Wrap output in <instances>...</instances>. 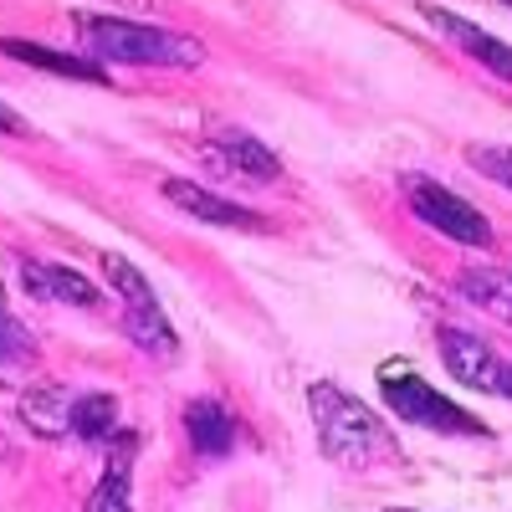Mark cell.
<instances>
[{"instance_id":"5","label":"cell","mask_w":512,"mask_h":512,"mask_svg":"<svg viewBox=\"0 0 512 512\" xmlns=\"http://www.w3.org/2000/svg\"><path fill=\"white\" fill-rule=\"evenodd\" d=\"M436 349H441V364H446V374L456 384H466V390H477V395H497V400L512 395L507 359L487 344V338L466 333V328H441L436 333Z\"/></svg>"},{"instance_id":"2","label":"cell","mask_w":512,"mask_h":512,"mask_svg":"<svg viewBox=\"0 0 512 512\" xmlns=\"http://www.w3.org/2000/svg\"><path fill=\"white\" fill-rule=\"evenodd\" d=\"M308 410H313L323 456H333L338 466H374L384 451H395L374 410L359 405L349 390H338V384H323V379L308 384Z\"/></svg>"},{"instance_id":"17","label":"cell","mask_w":512,"mask_h":512,"mask_svg":"<svg viewBox=\"0 0 512 512\" xmlns=\"http://www.w3.org/2000/svg\"><path fill=\"white\" fill-rule=\"evenodd\" d=\"M456 292L466 297V303H477V308H492V313H502L507 318V277L502 272H492V267H466L461 277H456Z\"/></svg>"},{"instance_id":"6","label":"cell","mask_w":512,"mask_h":512,"mask_svg":"<svg viewBox=\"0 0 512 512\" xmlns=\"http://www.w3.org/2000/svg\"><path fill=\"white\" fill-rule=\"evenodd\" d=\"M420 16L431 21L451 47H461L466 57H477L492 77H512V52H507V41L502 36H492V31H482V26H472L466 16H456V11H446V6H420Z\"/></svg>"},{"instance_id":"7","label":"cell","mask_w":512,"mask_h":512,"mask_svg":"<svg viewBox=\"0 0 512 512\" xmlns=\"http://www.w3.org/2000/svg\"><path fill=\"white\" fill-rule=\"evenodd\" d=\"M164 200L180 205L185 216H195V221H205V226L262 231V216H256V210H246V205H236V200H226V195H216V190H205V185H195V180H164Z\"/></svg>"},{"instance_id":"10","label":"cell","mask_w":512,"mask_h":512,"mask_svg":"<svg viewBox=\"0 0 512 512\" xmlns=\"http://www.w3.org/2000/svg\"><path fill=\"white\" fill-rule=\"evenodd\" d=\"M72 390H62V384H31V390H21V425L31 436H41V441H62V436H72Z\"/></svg>"},{"instance_id":"3","label":"cell","mask_w":512,"mask_h":512,"mask_svg":"<svg viewBox=\"0 0 512 512\" xmlns=\"http://www.w3.org/2000/svg\"><path fill=\"white\" fill-rule=\"evenodd\" d=\"M379 400L390 405L400 420L425 425V431H436V436H492L477 415H466L461 405H451L446 395H436L431 384H425L410 364H400V359L379 364Z\"/></svg>"},{"instance_id":"9","label":"cell","mask_w":512,"mask_h":512,"mask_svg":"<svg viewBox=\"0 0 512 512\" xmlns=\"http://www.w3.org/2000/svg\"><path fill=\"white\" fill-rule=\"evenodd\" d=\"M21 282L31 297H47V303H67V308H98L103 303V287H93L82 272L57 267V262H21Z\"/></svg>"},{"instance_id":"18","label":"cell","mask_w":512,"mask_h":512,"mask_svg":"<svg viewBox=\"0 0 512 512\" xmlns=\"http://www.w3.org/2000/svg\"><path fill=\"white\" fill-rule=\"evenodd\" d=\"M36 359V338L26 323H16L6 308H0V369H11V364H31Z\"/></svg>"},{"instance_id":"4","label":"cell","mask_w":512,"mask_h":512,"mask_svg":"<svg viewBox=\"0 0 512 512\" xmlns=\"http://www.w3.org/2000/svg\"><path fill=\"white\" fill-rule=\"evenodd\" d=\"M405 200L410 210L441 236H451L456 246H497V231L492 221L482 216L477 205H466L456 190L436 185V180H425V175H405Z\"/></svg>"},{"instance_id":"22","label":"cell","mask_w":512,"mask_h":512,"mask_svg":"<svg viewBox=\"0 0 512 512\" xmlns=\"http://www.w3.org/2000/svg\"><path fill=\"white\" fill-rule=\"evenodd\" d=\"M0 379H6V369H0Z\"/></svg>"},{"instance_id":"15","label":"cell","mask_w":512,"mask_h":512,"mask_svg":"<svg viewBox=\"0 0 512 512\" xmlns=\"http://www.w3.org/2000/svg\"><path fill=\"white\" fill-rule=\"evenodd\" d=\"M72 436L82 441H113L118 436V400L93 390V395H77L72 400Z\"/></svg>"},{"instance_id":"20","label":"cell","mask_w":512,"mask_h":512,"mask_svg":"<svg viewBox=\"0 0 512 512\" xmlns=\"http://www.w3.org/2000/svg\"><path fill=\"white\" fill-rule=\"evenodd\" d=\"M0 134H26L21 113H16V108H6V103H0Z\"/></svg>"},{"instance_id":"21","label":"cell","mask_w":512,"mask_h":512,"mask_svg":"<svg viewBox=\"0 0 512 512\" xmlns=\"http://www.w3.org/2000/svg\"><path fill=\"white\" fill-rule=\"evenodd\" d=\"M0 308H6V287H0Z\"/></svg>"},{"instance_id":"1","label":"cell","mask_w":512,"mask_h":512,"mask_svg":"<svg viewBox=\"0 0 512 512\" xmlns=\"http://www.w3.org/2000/svg\"><path fill=\"white\" fill-rule=\"evenodd\" d=\"M77 41L93 62H123V67H200V41L164 31V26H144V21H123V16H93L77 11L72 16Z\"/></svg>"},{"instance_id":"16","label":"cell","mask_w":512,"mask_h":512,"mask_svg":"<svg viewBox=\"0 0 512 512\" xmlns=\"http://www.w3.org/2000/svg\"><path fill=\"white\" fill-rule=\"evenodd\" d=\"M103 277H108V287L123 297V308H159L149 277H144L134 262H123L118 251H103Z\"/></svg>"},{"instance_id":"12","label":"cell","mask_w":512,"mask_h":512,"mask_svg":"<svg viewBox=\"0 0 512 512\" xmlns=\"http://www.w3.org/2000/svg\"><path fill=\"white\" fill-rule=\"evenodd\" d=\"M185 436H190V446H195L200 456L221 461V456L236 451V420H231V410L216 405V400H195V405L185 410Z\"/></svg>"},{"instance_id":"13","label":"cell","mask_w":512,"mask_h":512,"mask_svg":"<svg viewBox=\"0 0 512 512\" xmlns=\"http://www.w3.org/2000/svg\"><path fill=\"white\" fill-rule=\"evenodd\" d=\"M123 333L154 359H175L180 354V338L169 328L164 308H123Z\"/></svg>"},{"instance_id":"19","label":"cell","mask_w":512,"mask_h":512,"mask_svg":"<svg viewBox=\"0 0 512 512\" xmlns=\"http://www.w3.org/2000/svg\"><path fill=\"white\" fill-rule=\"evenodd\" d=\"M466 159H472V169H477V175H487V180H497L502 190L512 185V169H507V149L497 144H472V149H466Z\"/></svg>"},{"instance_id":"11","label":"cell","mask_w":512,"mask_h":512,"mask_svg":"<svg viewBox=\"0 0 512 512\" xmlns=\"http://www.w3.org/2000/svg\"><path fill=\"white\" fill-rule=\"evenodd\" d=\"M0 57L41 67V72H57V77H72V82H98V88H108V67L93 62L88 52L67 57V52H52V47H36V41H26V36H0Z\"/></svg>"},{"instance_id":"8","label":"cell","mask_w":512,"mask_h":512,"mask_svg":"<svg viewBox=\"0 0 512 512\" xmlns=\"http://www.w3.org/2000/svg\"><path fill=\"white\" fill-rule=\"evenodd\" d=\"M205 159H210V169H221V175H241V180H277L282 175L277 154L262 139L241 134V128H226V134L205 149Z\"/></svg>"},{"instance_id":"14","label":"cell","mask_w":512,"mask_h":512,"mask_svg":"<svg viewBox=\"0 0 512 512\" xmlns=\"http://www.w3.org/2000/svg\"><path fill=\"white\" fill-rule=\"evenodd\" d=\"M134 436H123V446H113V456H108V472H103V482H98V492L88 497V507L93 512H123L128 502V487H134V472H128V466H134Z\"/></svg>"}]
</instances>
